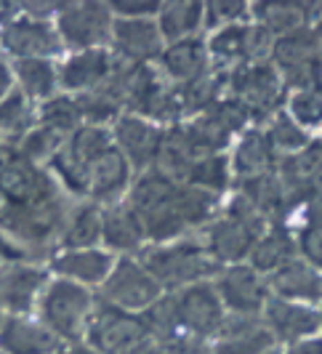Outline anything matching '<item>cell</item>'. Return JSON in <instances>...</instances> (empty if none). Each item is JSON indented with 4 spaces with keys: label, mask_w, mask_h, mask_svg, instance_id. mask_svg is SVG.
Wrapping results in <instances>:
<instances>
[{
    "label": "cell",
    "mask_w": 322,
    "mask_h": 354,
    "mask_svg": "<svg viewBox=\"0 0 322 354\" xmlns=\"http://www.w3.org/2000/svg\"><path fill=\"white\" fill-rule=\"evenodd\" d=\"M139 261L162 285V290H181L197 283H211V277L224 269L202 243L152 245L139 253Z\"/></svg>",
    "instance_id": "obj_1"
},
{
    "label": "cell",
    "mask_w": 322,
    "mask_h": 354,
    "mask_svg": "<svg viewBox=\"0 0 322 354\" xmlns=\"http://www.w3.org/2000/svg\"><path fill=\"white\" fill-rule=\"evenodd\" d=\"M93 306L96 304L88 288L70 280H54L40 296V317L61 344H77L88 333Z\"/></svg>",
    "instance_id": "obj_2"
},
{
    "label": "cell",
    "mask_w": 322,
    "mask_h": 354,
    "mask_svg": "<svg viewBox=\"0 0 322 354\" xmlns=\"http://www.w3.org/2000/svg\"><path fill=\"white\" fill-rule=\"evenodd\" d=\"M86 336L91 341V349L99 354H133L152 344V333L144 315L123 312L104 301L93 306Z\"/></svg>",
    "instance_id": "obj_3"
},
{
    "label": "cell",
    "mask_w": 322,
    "mask_h": 354,
    "mask_svg": "<svg viewBox=\"0 0 322 354\" xmlns=\"http://www.w3.org/2000/svg\"><path fill=\"white\" fill-rule=\"evenodd\" d=\"M227 88L232 91L229 99L240 102L251 118H267V120H272L283 109V96H287L283 77L272 62L237 64L229 72Z\"/></svg>",
    "instance_id": "obj_4"
},
{
    "label": "cell",
    "mask_w": 322,
    "mask_h": 354,
    "mask_svg": "<svg viewBox=\"0 0 322 354\" xmlns=\"http://www.w3.org/2000/svg\"><path fill=\"white\" fill-rule=\"evenodd\" d=\"M269 62L280 72L287 93L322 88V62L309 27L293 32V35L277 37L272 46Z\"/></svg>",
    "instance_id": "obj_5"
},
{
    "label": "cell",
    "mask_w": 322,
    "mask_h": 354,
    "mask_svg": "<svg viewBox=\"0 0 322 354\" xmlns=\"http://www.w3.org/2000/svg\"><path fill=\"white\" fill-rule=\"evenodd\" d=\"M102 293H104V304L109 306L144 315L149 306H155L162 299V285L146 272V266L139 259L123 256L120 261H115Z\"/></svg>",
    "instance_id": "obj_6"
},
{
    "label": "cell",
    "mask_w": 322,
    "mask_h": 354,
    "mask_svg": "<svg viewBox=\"0 0 322 354\" xmlns=\"http://www.w3.org/2000/svg\"><path fill=\"white\" fill-rule=\"evenodd\" d=\"M171 299H173V312L179 319L181 333L187 338L208 341L218 333V328L227 319V309L218 299L214 283H197L181 288Z\"/></svg>",
    "instance_id": "obj_7"
},
{
    "label": "cell",
    "mask_w": 322,
    "mask_h": 354,
    "mask_svg": "<svg viewBox=\"0 0 322 354\" xmlns=\"http://www.w3.org/2000/svg\"><path fill=\"white\" fill-rule=\"evenodd\" d=\"M248 112L245 106L234 99H221L211 109L200 112L192 123L184 125L189 142L200 155H221L229 144L234 133H240L248 123Z\"/></svg>",
    "instance_id": "obj_8"
},
{
    "label": "cell",
    "mask_w": 322,
    "mask_h": 354,
    "mask_svg": "<svg viewBox=\"0 0 322 354\" xmlns=\"http://www.w3.org/2000/svg\"><path fill=\"white\" fill-rule=\"evenodd\" d=\"M112 8L107 3H70L61 6L56 35L75 51H93L112 40Z\"/></svg>",
    "instance_id": "obj_9"
},
{
    "label": "cell",
    "mask_w": 322,
    "mask_h": 354,
    "mask_svg": "<svg viewBox=\"0 0 322 354\" xmlns=\"http://www.w3.org/2000/svg\"><path fill=\"white\" fill-rule=\"evenodd\" d=\"M0 227L14 234L19 243L27 245H43L54 237L59 230H64V205L61 195L37 205H11L3 213Z\"/></svg>",
    "instance_id": "obj_10"
},
{
    "label": "cell",
    "mask_w": 322,
    "mask_h": 354,
    "mask_svg": "<svg viewBox=\"0 0 322 354\" xmlns=\"http://www.w3.org/2000/svg\"><path fill=\"white\" fill-rule=\"evenodd\" d=\"M216 290L229 315H261L269 299L267 277L248 264L224 266L216 274Z\"/></svg>",
    "instance_id": "obj_11"
},
{
    "label": "cell",
    "mask_w": 322,
    "mask_h": 354,
    "mask_svg": "<svg viewBox=\"0 0 322 354\" xmlns=\"http://www.w3.org/2000/svg\"><path fill=\"white\" fill-rule=\"evenodd\" d=\"M0 195L11 205H37L59 197V187L40 165L14 152V158L6 162L0 174Z\"/></svg>",
    "instance_id": "obj_12"
},
{
    "label": "cell",
    "mask_w": 322,
    "mask_h": 354,
    "mask_svg": "<svg viewBox=\"0 0 322 354\" xmlns=\"http://www.w3.org/2000/svg\"><path fill=\"white\" fill-rule=\"evenodd\" d=\"M211 346L214 354H267L277 341L261 315H227Z\"/></svg>",
    "instance_id": "obj_13"
},
{
    "label": "cell",
    "mask_w": 322,
    "mask_h": 354,
    "mask_svg": "<svg viewBox=\"0 0 322 354\" xmlns=\"http://www.w3.org/2000/svg\"><path fill=\"white\" fill-rule=\"evenodd\" d=\"M112 46L120 62L144 67L152 59H160L165 51L158 21L152 19H115L112 24Z\"/></svg>",
    "instance_id": "obj_14"
},
{
    "label": "cell",
    "mask_w": 322,
    "mask_h": 354,
    "mask_svg": "<svg viewBox=\"0 0 322 354\" xmlns=\"http://www.w3.org/2000/svg\"><path fill=\"white\" fill-rule=\"evenodd\" d=\"M261 319L267 322V328L272 330V336L277 344H296L301 338L317 336L320 333V315H317V306H309V304H296L285 301V299H277V296H269L264 304V312Z\"/></svg>",
    "instance_id": "obj_15"
},
{
    "label": "cell",
    "mask_w": 322,
    "mask_h": 354,
    "mask_svg": "<svg viewBox=\"0 0 322 354\" xmlns=\"http://www.w3.org/2000/svg\"><path fill=\"white\" fill-rule=\"evenodd\" d=\"M258 237L261 234L251 230L248 224H243L237 218H229V216H221V218H216V221L208 224L202 245L221 266H232L243 264L251 256V250Z\"/></svg>",
    "instance_id": "obj_16"
},
{
    "label": "cell",
    "mask_w": 322,
    "mask_h": 354,
    "mask_svg": "<svg viewBox=\"0 0 322 354\" xmlns=\"http://www.w3.org/2000/svg\"><path fill=\"white\" fill-rule=\"evenodd\" d=\"M115 147L123 152V158L128 160V165L136 168H146L158 160V149L162 142V131L152 120L139 118V115H123L115 123Z\"/></svg>",
    "instance_id": "obj_17"
},
{
    "label": "cell",
    "mask_w": 322,
    "mask_h": 354,
    "mask_svg": "<svg viewBox=\"0 0 322 354\" xmlns=\"http://www.w3.org/2000/svg\"><path fill=\"white\" fill-rule=\"evenodd\" d=\"M3 48L17 56V59H48L51 53H56L61 48V40L54 30L43 21V19H17L11 21L3 37H0Z\"/></svg>",
    "instance_id": "obj_18"
},
{
    "label": "cell",
    "mask_w": 322,
    "mask_h": 354,
    "mask_svg": "<svg viewBox=\"0 0 322 354\" xmlns=\"http://www.w3.org/2000/svg\"><path fill=\"white\" fill-rule=\"evenodd\" d=\"M269 296L285 299V301L309 304L317 306L322 299V272L306 264L301 256H296L290 264H285L280 272L267 277Z\"/></svg>",
    "instance_id": "obj_19"
},
{
    "label": "cell",
    "mask_w": 322,
    "mask_h": 354,
    "mask_svg": "<svg viewBox=\"0 0 322 354\" xmlns=\"http://www.w3.org/2000/svg\"><path fill=\"white\" fill-rule=\"evenodd\" d=\"M128 176H131V165L123 158V152L112 144L102 158H96L86 171V197L96 203H109L115 205V200L126 192Z\"/></svg>",
    "instance_id": "obj_20"
},
{
    "label": "cell",
    "mask_w": 322,
    "mask_h": 354,
    "mask_svg": "<svg viewBox=\"0 0 322 354\" xmlns=\"http://www.w3.org/2000/svg\"><path fill=\"white\" fill-rule=\"evenodd\" d=\"M46 272L35 266L14 264L0 272V306L14 317H24L43 296Z\"/></svg>",
    "instance_id": "obj_21"
},
{
    "label": "cell",
    "mask_w": 322,
    "mask_h": 354,
    "mask_svg": "<svg viewBox=\"0 0 322 354\" xmlns=\"http://www.w3.org/2000/svg\"><path fill=\"white\" fill-rule=\"evenodd\" d=\"M61 341L35 319L6 317L0 325V352L3 354H56Z\"/></svg>",
    "instance_id": "obj_22"
},
{
    "label": "cell",
    "mask_w": 322,
    "mask_h": 354,
    "mask_svg": "<svg viewBox=\"0 0 322 354\" xmlns=\"http://www.w3.org/2000/svg\"><path fill=\"white\" fill-rule=\"evenodd\" d=\"M112 72V59L104 48H93V51H75L64 59V64L56 70L59 75V86L75 93H88L99 88L107 75Z\"/></svg>",
    "instance_id": "obj_23"
},
{
    "label": "cell",
    "mask_w": 322,
    "mask_h": 354,
    "mask_svg": "<svg viewBox=\"0 0 322 354\" xmlns=\"http://www.w3.org/2000/svg\"><path fill=\"white\" fill-rule=\"evenodd\" d=\"M115 266V259L109 256L107 250H96V248H86V250H64L59 253L54 261H51V269L56 274H61V280H70V283L77 285H99L109 277Z\"/></svg>",
    "instance_id": "obj_24"
},
{
    "label": "cell",
    "mask_w": 322,
    "mask_h": 354,
    "mask_svg": "<svg viewBox=\"0 0 322 354\" xmlns=\"http://www.w3.org/2000/svg\"><path fill=\"white\" fill-rule=\"evenodd\" d=\"M229 165H232V176H237V181H248V178L272 174L277 168V155L269 147L267 133L261 128L245 131L234 144Z\"/></svg>",
    "instance_id": "obj_25"
},
{
    "label": "cell",
    "mask_w": 322,
    "mask_h": 354,
    "mask_svg": "<svg viewBox=\"0 0 322 354\" xmlns=\"http://www.w3.org/2000/svg\"><path fill=\"white\" fill-rule=\"evenodd\" d=\"M296 256H299V245H296L293 232L283 224H272L256 240L251 256H248V266H253L264 277H272L274 272H280L285 264H290Z\"/></svg>",
    "instance_id": "obj_26"
},
{
    "label": "cell",
    "mask_w": 322,
    "mask_h": 354,
    "mask_svg": "<svg viewBox=\"0 0 322 354\" xmlns=\"http://www.w3.org/2000/svg\"><path fill=\"white\" fill-rule=\"evenodd\" d=\"M208 46L202 43V37H189V40H179L165 46L160 62L165 77L173 83H192L202 72H208Z\"/></svg>",
    "instance_id": "obj_27"
},
{
    "label": "cell",
    "mask_w": 322,
    "mask_h": 354,
    "mask_svg": "<svg viewBox=\"0 0 322 354\" xmlns=\"http://www.w3.org/2000/svg\"><path fill=\"white\" fill-rule=\"evenodd\" d=\"M205 27V6L192 0L162 3L158 14V30L165 43H179L197 37V30Z\"/></svg>",
    "instance_id": "obj_28"
},
{
    "label": "cell",
    "mask_w": 322,
    "mask_h": 354,
    "mask_svg": "<svg viewBox=\"0 0 322 354\" xmlns=\"http://www.w3.org/2000/svg\"><path fill=\"white\" fill-rule=\"evenodd\" d=\"M102 240L115 250H142L146 232H144L142 218L136 216V211L128 203H123V205L115 203L104 211Z\"/></svg>",
    "instance_id": "obj_29"
},
{
    "label": "cell",
    "mask_w": 322,
    "mask_h": 354,
    "mask_svg": "<svg viewBox=\"0 0 322 354\" xmlns=\"http://www.w3.org/2000/svg\"><path fill=\"white\" fill-rule=\"evenodd\" d=\"M197 158H202V155L192 147L187 131H184V125H173L171 131L162 133V142L155 162H158V171L160 174H165V176L173 178V181H184L187 174H189V168L197 162Z\"/></svg>",
    "instance_id": "obj_30"
},
{
    "label": "cell",
    "mask_w": 322,
    "mask_h": 354,
    "mask_svg": "<svg viewBox=\"0 0 322 354\" xmlns=\"http://www.w3.org/2000/svg\"><path fill=\"white\" fill-rule=\"evenodd\" d=\"M251 8L256 24H261L274 40L309 27V6L304 3H256Z\"/></svg>",
    "instance_id": "obj_31"
},
{
    "label": "cell",
    "mask_w": 322,
    "mask_h": 354,
    "mask_svg": "<svg viewBox=\"0 0 322 354\" xmlns=\"http://www.w3.org/2000/svg\"><path fill=\"white\" fill-rule=\"evenodd\" d=\"M109 147H112V133L107 131V125L86 123L72 133V139L61 147L59 155L67 160V162H72L75 168L88 171L91 162L96 158H102Z\"/></svg>",
    "instance_id": "obj_32"
},
{
    "label": "cell",
    "mask_w": 322,
    "mask_h": 354,
    "mask_svg": "<svg viewBox=\"0 0 322 354\" xmlns=\"http://www.w3.org/2000/svg\"><path fill=\"white\" fill-rule=\"evenodd\" d=\"M229 83V75L221 72H202L200 77H195L192 83L176 88V106L179 112H205L211 109L216 102H221L224 91Z\"/></svg>",
    "instance_id": "obj_33"
},
{
    "label": "cell",
    "mask_w": 322,
    "mask_h": 354,
    "mask_svg": "<svg viewBox=\"0 0 322 354\" xmlns=\"http://www.w3.org/2000/svg\"><path fill=\"white\" fill-rule=\"evenodd\" d=\"M19 88L27 99H54V91L59 86V75L51 59H17L14 64Z\"/></svg>",
    "instance_id": "obj_34"
},
{
    "label": "cell",
    "mask_w": 322,
    "mask_h": 354,
    "mask_svg": "<svg viewBox=\"0 0 322 354\" xmlns=\"http://www.w3.org/2000/svg\"><path fill=\"white\" fill-rule=\"evenodd\" d=\"M104 232V213L96 205H83L72 213L67 227L61 230V245L64 250H86L102 240Z\"/></svg>",
    "instance_id": "obj_35"
},
{
    "label": "cell",
    "mask_w": 322,
    "mask_h": 354,
    "mask_svg": "<svg viewBox=\"0 0 322 354\" xmlns=\"http://www.w3.org/2000/svg\"><path fill=\"white\" fill-rule=\"evenodd\" d=\"M264 133H267V142H269V147L274 149L277 160L301 152L306 144L312 142V136L287 115L285 109H280V112L269 120V125L264 128Z\"/></svg>",
    "instance_id": "obj_36"
},
{
    "label": "cell",
    "mask_w": 322,
    "mask_h": 354,
    "mask_svg": "<svg viewBox=\"0 0 322 354\" xmlns=\"http://www.w3.org/2000/svg\"><path fill=\"white\" fill-rule=\"evenodd\" d=\"M229 178H232L229 158H224V155H202L189 168L184 184H192V187H200V189H208V192L218 195L229 184Z\"/></svg>",
    "instance_id": "obj_37"
},
{
    "label": "cell",
    "mask_w": 322,
    "mask_h": 354,
    "mask_svg": "<svg viewBox=\"0 0 322 354\" xmlns=\"http://www.w3.org/2000/svg\"><path fill=\"white\" fill-rule=\"evenodd\" d=\"M64 133H59L56 128H48V125H37V128H30L21 142H19V155L30 162H43V160H54L61 147H64Z\"/></svg>",
    "instance_id": "obj_38"
},
{
    "label": "cell",
    "mask_w": 322,
    "mask_h": 354,
    "mask_svg": "<svg viewBox=\"0 0 322 354\" xmlns=\"http://www.w3.org/2000/svg\"><path fill=\"white\" fill-rule=\"evenodd\" d=\"M283 109L304 128L306 133L309 131H317V128H322V88L287 93Z\"/></svg>",
    "instance_id": "obj_39"
},
{
    "label": "cell",
    "mask_w": 322,
    "mask_h": 354,
    "mask_svg": "<svg viewBox=\"0 0 322 354\" xmlns=\"http://www.w3.org/2000/svg\"><path fill=\"white\" fill-rule=\"evenodd\" d=\"M296 245H299V256L306 264L322 272V216L320 213H306L299 224V234H296Z\"/></svg>",
    "instance_id": "obj_40"
},
{
    "label": "cell",
    "mask_w": 322,
    "mask_h": 354,
    "mask_svg": "<svg viewBox=\"0 0 322 354\" xmlns=\"http://www.w3.org/2000/svg\"><path fill=\"white\" fill-rule=\"evenodd\" d=\"M40 120L48 128H56L59 133H75L80 128V109L75 104V99H64V96H54L48 102H43L40 106Z\"/></svg>",
    "instance_id": "obj_41"
},
{
    "label": "cell",
    "mask_w": 322,
    "mask_h": 354,
    "mask_svg": "<svg viewBox=\"0 0 322 354\" xmlns=\"http://www.w3.org/2000/svg\"><path fill=\"white\" fill-rule=\"evenodd\" d=\"M27 96L19 91L11 93L3 104H0V136H24L27 133V115H30V106H27Z\"/></svg>",
    "instance_id": "obj_42"
},
{
    "label": "cell",
    "mask_w": 322,
    "mask_h": 354,
    "mask_svg": "<svg viewBox=\"0 0 322 354\" xmlns=\"http://www.w3.org/2000/svg\"><path fill=\"white\" fill-rule=\"evenodd\" d=\"M248 3H232V0H216V3H205V27L211 30H224V27H232V24H240L245 14H248Z\"/></svg>",
    "instance_id": "obj_43"
},
{
    "label": "cell",
    "mask_w": 322,
    "mask_h": 354,
    "mask_svg": "<svg viewBox=\"0 0 322 354\" xmlns=\"http://www.w3.org/2000/svg\"><path fill=\"white\" fill-rule=\"evenodd\" d=\"M160 6L162 3H109L117 19H149L152 14H160Z\"/></svg>",
    "instance_id": "obj_44"
},
{
    "label": "cell",
    "mask_w": 322,
    "mask_h": 354,
    "mask_svg": "<svg viewBox=\"0 0 322 354\" xmlns=\"http://www.w3.org/2000/svg\"><path fill=\"white\" fill-rule=\"evenodd\" d=\"M165 354H214V346L200 338H179L168 346H162Z\"/></svg>",
    "instance_id": "obj_45"
},
{
    "label": "cell",
    "mask_w": 322,
    "mask_h": 354,
    "mask_svg": "<svg viewBox=\"0 0 322 354\" xmlns=\"http://www.w3.org/2000/svg\"><path fill=\"white\" fill-rule=\"evenodd\" d=\"M283 354H322V333H317V336H309V338H301V341L290 344Z\"/></svg>",
    "instance_id": "obj_46"
},
{
    "label": "cell",
    "mask_w": 322,
    "mask_h": 354,
    "mask_svg": "<svg viewBox=\"0 0 322 354\" xmlns=\"http://www.w3.org/2000/svg\"><path fill=\"white\" fill-rule=\"evenodd\" d=\"M11 88H14V72H11V67L0 59V104L14 93Z\"/></svg>",
    "instance_id": "obj_47"
},
{
    "label": "cell",
    "mask_w": 322,
    "mask_h": 354,
    "mask_svg": "<svg viewBox=\"0 0 322 354\" xmlns=\"http://www.w3.org/2000/svg\"><path fill=\"white\" fill-rule=\"evenodd\" d=\"M14 158V149H11V147H8V144H3V147H0V174H3V168H6V162H8V160Z\"/></svg>",
    "instance_id": "obj_48"
},
{
    "label": "cell",
    "mask_w": 322,
    "mask_h": 354,
    "mask_svg": "<svg viewBox=\"0 0 322 354\" xmlns=\"http://www.w3.org/2000/svg\"><path fill=\"white\" fill-rule=\"evenodd\" d=\"M56 354H99V352H93V349H86V346H72V349H67V352H64V349H59V352Z\"/></svg>",
    "instance_id": "obj_49"
},
{
    "label": "cell",
    "mask_w": 322,
    "mask_h": 354,
    "mask_svg": "<svg viewBox=\"0 0 322 354\" xmlns=\"http://www.w3.org/2000/svg\"><path fill=\"white\" fill-rule=\"evenodd\" d=\"M133 354H165V352H162L160 344H146L144 349H139V352H133Z\"/></svg>",
    "instance_id": "obj_50"
},
{
    "label": "cell",
    "mask_w": 322,
    "mask_h": 354,
    "mask_svg": "<svg viewBox=\"0 0 322 354\" xmlns=\"http://www.w3.org/2000/svg\"><path fill=\"white\" fill-rule=\"evenodd\" d=\"M317 315H320V330H322V299H320V304H317Z\"/></svg>",
    "instance_id": "obj_51"
},
{
    "label": "cell",
    "mask_w": 322,
    "mask_h": 354,
    "mask_svg": "<svg viewBox=\"0 0 322 354\" xmlns=\"http://www.w3.org/2000/svg\"><path fill=\"white\" fill-rule=\"evenodd\" d=\"M0 325H3V306H0Z\"/></svg>",
    "instance_id": "obj_52"
},
{
    "label": "cell",
    "mask_w": 322,
    "mask_h": 354,
    "mask_svg": "<svg viewBox=\"0 0 322 354\" xmlns=\"http://www.w3.org/2000/svg\"><path fill=\"white\" fill-rule=\"evenodd\" d=\"M267 354H280V352H277V349H272V352H267Z\"/></svg>",
    "instance_id": "obj_53"
},
{
    "label": "cell",
    "mask_w": 322,
    "mask_h": 354,
    "mask_svg": "<svg viewBox=\"0 0 322 354\" xmlns=\"http://www.w3.org/2000/svg\"><path fill=\"white\" fill-rule=\"evenodd\" d=\"M0 354H3V352H0Z\"/></svg>",
    "instance_id": "obj_54"
}]
</instances>
